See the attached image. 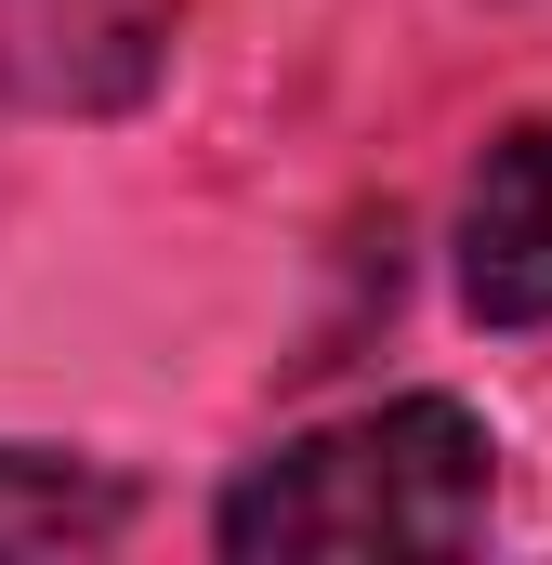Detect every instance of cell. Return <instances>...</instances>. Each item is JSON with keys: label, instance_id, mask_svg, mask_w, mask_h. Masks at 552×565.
Segmentation results:
<instances>
[{"label": "cell", "instance_id": "1", "mask_svg": "<svg viewBox=\"0 0 552 565\" xmlns=\"http://www.w3.org/2000/svg\"><path fill=\"white\" fill-rule=\"evenodd\" d=\"M500 500V447L460 395H395L355 422L289 434L276 460H251L211 513V540L237 565L264 553H460Z\"/></svg>", "mask_w": 552, "mask_h": 565}, {"label": "cell", "instance_id": "2", "mask_svg": "<svg viewBox=\"0 0 552 565\" xmlns=\"http://www.w3.org/2000/svg\"><path fill=\"white\" fill-rule=\"evenodd\" d=\"M460 302L487 329H552V119L487 145L460 198Z\"/></svg>", "mask_w": 552, "mask_h": 565}, {"label": "cell", "instance_id": "3", "mask_svg": "<svg viewBox=\"0 0 552 565\" xmlns=\"http://www.w3.org/2000/svg\"><path fill=\"white\" fill-rule=\"evenodd\" d=\"M119 487L93 460H53V447H0V553H93L119 540Z\"/></svg>", "mask_w": 552, "mask_h": 565}]
</instances>
